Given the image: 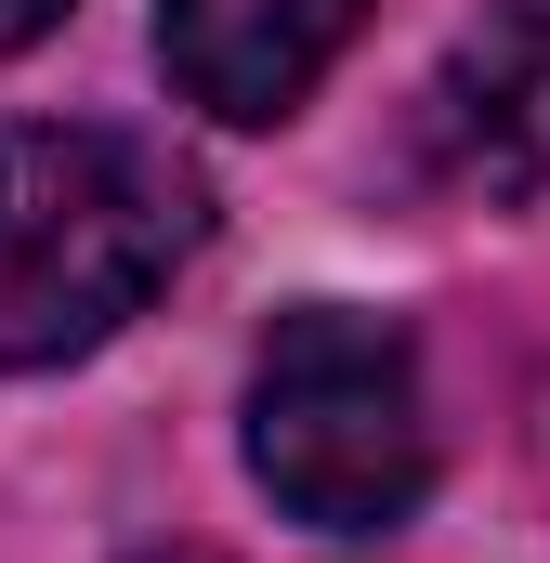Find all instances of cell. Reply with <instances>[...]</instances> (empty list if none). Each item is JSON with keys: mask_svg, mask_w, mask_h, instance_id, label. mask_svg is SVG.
<instances>
[{"mask_svg": "<svg viewBox=\"0 0 550 563\" xmlns=\"http://www.w3.org/2000/svg\"><path fill=\"white\" fill-rule=\"evenodd\" d=\"M197 250V170L119 119L0 132V367H66Z\"/></svg>", "mask_w": 550, "mask_h": 563, "instance_id": "6da1fadb", "label": "cell"}, {"mask_svg": "<svg viewBox=\"0 0 550 563\" xmlns=\"http://www.w3.org/2000/svg\"><path fill=\"white\" fill-rule=\"evenodd\" d=\"M250 472L288 525L315 538H381L432 485V420H419L407 328L354 301H301L250 367Z\"/></svg>", "mask_w": 550, "mask_h": 563, "instance_id": "7a4b0ae2", "label": "cell"}, {"mask_svg": "<svg viewBox=\"0 0 550 563\" xmlns=\"http://www.w3.org/2000/svg\"><path fill=\"white\" fill-rule=\"evenodd\" d=\"M354 13L367 0H157V66L184 79V106L263 132L341 66Z\"/></svg>", "mask_w": 550, "mask_h": 563, "instance_id": "3957f363", "label": "cell"}, {"mask_svg": "<svg viewBox=\"0 0 550 563\" xmlns=\"http://www.w3.org/2000/svg\"><path fill=\"white\" fill-rule=\"evenodd\" d=\"M419 132H432V157H446L459 184L538 197L550 184V0H498V13L446 53Z\"/></svg>", "mask_w": 550, "mask_h": 563, "instance_id": "277c9868", "label": "cell"}, {"mask_svg": "<svg viewBox=\"0 0 550 563\" xmlns=\"http://www.w3.org/2000/svg\"><path fill=\"white\" fill-rule=\"evenodd\" d=\"M40 26H66V0H0V53H26Z\"/></svg>", "mask_w": 550, "mask_h": 563, "instance_id": "5b68a950", "label": "cell"}]
</instances>
